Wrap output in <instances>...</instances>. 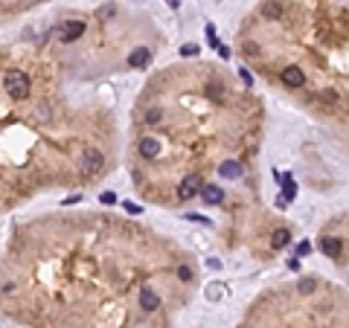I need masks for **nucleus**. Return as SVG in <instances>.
Returning <instances> with one entry per match:
<instances>
[{"label": "nucleus", "instance_id": "2", "mask_svg": "<svg viewBox=\"0 0 349 328\" xmlns=\"http://www.w3.org/2000/svg\"><path fill=\"white\" fill-rule=\"evenodd\" d=\"M82 174H96L99 169H102V163H105V157H102V151H96V148H87V151H82Z\"/></svg>", "mask_w": 349, "mask_h": 328}, {"label": "nucleus", "instance_id": "16", "mask_svg": "<svg viewBox=\"0 0 349 328\" xmlns=\"http://www.w3.org/2000/svg\"><path fill=\"white\" fill-rule=\"evenodd\" d=\"M315 285H317L315 279H303V282H300V294H312V291H315Z\"/></svg>", "mask_w": 349, "mask_h": 328}, {"label": "nucleus", "instance_id": "3", "mask_svg": "<svg viewBox=\"0 0 349 328\" xmlns=\"http://www.w3.org/2000/svg\"><path fill=\"white\" fill-rule=\"evenodd\" d=\"M84 35V23L82 20H67L64 26H61V32H58V41L61 44H73L76 38H82Z\"/></svg>", "mask_w": 349, "mask_h": 328}, {"label": "nucleus", "instance_id": "24", "mask_svg": "<svg viewBox=\"0 0 349 328\" xmlns=\"http://www.w3.org/2000/svg\"><path fill=\"white\" fill-rule=\"evenodd\" d=\"M265 15H271V17H277V15H280V9H277V6H265Z\"/></svg>", "mask_w": 349, "mask_h": 328}, {"label": "nucleus", "instance_id": "22", "mask_svg": "<svg viewBox=\"0 0 349 328\" xmlns=\"http://www.w3.org/2000/svg\"><path fill=\"white\" fill-rule=\"evenodd\" d=\"M146 122H160V110H157V108H151V110L146 113Z\"/></svg>", "mask_w": 349, "mask_h": 328}, {"label": "nucleus", "instance_id": "4", "mask_svg": "<svg viewBox=\"0 0 349 328\" xmlns=\"http://www.w3.org/2000/svg\"><path fill=\"white\" fill-rule=\"evenodd\" d=\"M198 189H201V177H198V174H189V177L181 180V186H178V198H181V201H189V198L198 195Z\"/></svg>", "mask_w": 349, "mask_h": 328}, {"label": "nucleus", "instance_id": "18", "mask_svg": "<svg viewBox=\"0 0 349 328\" xmlns=\"http://www.w3.org/2000/svg\"><path fill=\"white\" fill-rule=\"evenodd\" d=\"M99 201H102L105 206H111V203H116V195H114V192H102V195H99Z\"/></svg>", "mask_w": 349, "mask_h": 328}, {"label": "nucleus", "instance_id": "7", "mask_svg": "<svg viewBox=\"0 0 349 328\" xmlns=\"http://www.w3.org/2000/svg\"><path fill=\"white\" fill-rule=\"evenodd\" d=\"M201 198L207 201V203H221L224 201V192H221V186H207V183H201Z\"/></svg>", "mask_w": 349, "mask_h": 328}, {"label": "nucleus", "instance_id": "14", "mask_svg": "<svg viewBox=\"0 0 349 328\" xmlns=\"http://www.w3.org/2000/svg\"><path fill=\"white\" fill-rule=\"evenodd\" d=\"M207 41H210V47H216V49L221 47V41L216 38V26H213V23H207Z\"/></svg>", "mask_w": 349, "mask_h": 328}, {"label": "nucleus", "instance_id": "8", "mask_svg": "<svg viewBox=\"0 0 349 328\" xmlns=\"http://www.w3.org/2000/svg\"><path fill=\"white\" fill-rule=\"evenodd\" d=\"M218 174H221V177H227V180H236V177H242V163L227 160V163H221V166H218Z\"/></svg>", "mask_w": 349, "mask_h": 328}, {"label": "nucleus", "instance_id": "6", "mask_svg": "<svg viewBox=\"0 0 349 328\" xmlns=\"http://www.w3.org/2000/svg\"><path fill=\"white\" fill-rule=\"evenodd\" d=\"M149 58H151V49H149V47H137V49L128 55V67H146Z\"/></svg>", "mask_w": 349, "mask_h": 328}, {"label": "nucleus", "instance_id": "15", "mask_svg": "<svg viewBox=\"0 0 349 328\" xmlns=\"http://www.w3.org/2000/svg\"><path fill=\"white\" fill-rule=\"evenodd\" d=\"M122 209H125L128 215H140V212H143V206H140V203H131V201H125V203H122Z\"/></svg>", "mask_w": 349, "mask_h": 328}, {"label": "nucleus", "instance_id": "21", "mask_svg": "<svg viewBox=\"0 0 349 328\" xmlns=\"http://www.w3.org/2000/svg\"><path fill=\"white\" fill-rule=\"evenodd\" d=\"M178 276H181L183 282H189V279H192V270H189L186 265H181V267H178Z\"/></svg>", "mask_w": 349, "mask_h": 328}, {"label": "nucleus", "instance_id": "17", "mask_svg": "<svg viewBox=\"0 0 349 328\" xmlns=\"http://www.w3.org/2000/svg\"><path fill=\"white\" fill-rule=\"evenodd\" d=\"M181 55H198V44H183V47H181Z\"/></svg>", "mask_w": 349, "mask_h": 328}, {"label": "nucleus", "instance_id": "23", "mask_svg": "<svg viewBox=\"0 0 349 328\" xmlns=\"http://www.w3.org/2000/svg\"><path fill=\"white\" fill-rule=\"evenodd\" d=\"M239 76H242V81H245V84H248V87H250V84H253V76H250V73H248V70H245V67H242V70H239Z\"/></svg>", "mask_w": 349, "mask_h": 328}, {"label": "nucleus", "instance_id": "9", "mask_svg": "<svg viewBox=\"0 0 349 328\" xmlns=\"http://www.w3.org/2000/svg\"><path fill=\"white\" fill-rule=\"evenodd\" d=\"M288 241H291V230H285V227L274 230V235H271V247H274V250H283Z\"/></svg>", "mask_w": 349, "mask_h": 328}, {"label": "nucleus", "instance_id": "1", "mask_svg": "<svg viewBox=\"0 0 349 328\" xmlns=\"http://www.w3.org/2000/svg\"><path fill=\"white\" fill-rule=\"evenodd\" d=\"M3 87H6V93H9L12 99H26V96H29V76H26L23 70H12V73H6V78H3Z\"/></svg>", "mask_w": 349, "mask_h": 328}, {"label": "nucleus", "instance_id": "13", "mask_svg": "<svg viewBox=\"0 0 349 328\" xmlns=\"http://www.w3.org/2000/svg\"><path fill=\"white\" fill-rule=\"evenodd\" d=\"M320 250H323L329 259H338V256H341V241H338V238H323V241H320Z\"/></svg>", "mask_w": 349, "mask_h": 328}, {"label": "nucleus", "instance_id": "19", "mask_svg": "<svg viewBox=\"0 0 349 328\" xmlns=\"http://www.w3.org/2000/svg\"><path fill=\"white\" fill-rule=\"evenodd\" d=\"M186 221H198V224L210 227V218H204V215H195V212H189V215H186Z\"/></svg>", "mask_w": 349, "mask_h": 328}, {"label": "nucleus", "instance_id": "25", "mask_svg": "<svg viewBox=\"0 0 349 328\" xmlns=\"http://www.w3.org/2000/svg\"><path fill=\"white\" fill-rule=\"evenodd\" d=\"M218 55H221V58H230V49H227V47L221 44V47H218Z\"/></svg>", "mask_w": 349, "mask_h": 328}, {"label": "nucleus", "instance_id": "12", "mask_svg": "<svg viewBox=\"0 0 349 328\" xmlns=\"http://www.w3.org/2000/svg\"><path fill=\"white\" fill-rule=\"evenodd\" d=\"M280 180H283V198H285V201H294V198H297V183H294V177H291V174H283Z\"/></svg>", "mask_w": 349, "mask_h": 328}, {"label": "nucleus", "instance_id": "10", "mask_svg": "<svg viewBox=\"0 0 349 328\" xmlns=\"http://www.w3.org/2000/svg\"><path fill=\"white\" fill-rule=\"evenodd\" d=\"M140 305H143L146 311H157V308H160V297H157L154 291H149V288H146V291L140 294Z\"/></svg>", "mask_w": 349, "mask_h": 328}, {"label": "nucleus", "instance_id": "11", "mask_svg": "<svg viewBox=\"0 0 349 328\" xmlns=\"http://www.w3.org/2000/svg\"><path fill=\"white\" fill-rule=\"evenodd\" d=\"M140 151H143V157H149V160H151V157H157V154H160V142H157L154 137H146V140L140 142Z\"/></svg>", "mask_w": 349, "mask_h": 328}, {"label": "nucleus", "instance_id": "20", "mask_svg": "<svg viewBox=\"0 0 349 328\" xmlns=\"http://www.w3.org/2000/svg\"><path fill=\"white\" fill-rule=\"evenodd\" d=\"M309 253H312V244H309V241H300V244H297V256H309Z\"/></svg>", "mask_w": 349, "mask_h": 328}, {"label": "nucleus", "instance_id": "5", "mask_svg": "<svg viewBox=\"0 0 349 328\" xmlns=\"http://www.w3.org/2000/svg\"><path fill=\"white\" fill-rule=\"evenodd\" d=\"M283 81H285L288 87H303V84H306V76H303L300 67H285V70H283Z\"/></svg>", "mask_w": 349, "mask_h": 328}]
</instances>
